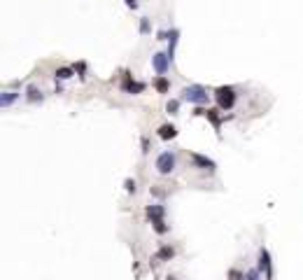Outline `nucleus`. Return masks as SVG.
Wrapping results in <instances>:
<instances>
[{"label":"nucleus","mask_w":303,"mask_h":280,"mask_svg":"<svg viewBox=\"0 0 303 280\" xmlns=\"http://www.w3.org/2000/svg\"><path fill=\"white\" fill-rule=\"evenodd\" d=\"M210 96L212 94H208V89H205L203 84H189V87L182 89L180 101L189 103V105H208Z\"/></svg>","instance_id":"1"},{"label":"nucleus","mask_w":303,"mask_h":280,"mask_svg":"<svg viewBox=\"0 0 303 280\" xmlns=\"http://www.w3.org/2000/svg\"><path fill=\"white\" fill-rule=\"evenodd\" d=\"M145 212H147V219L152 222V229H154L159 236H166V233L170 231V226L166 224V208L163 205H159V203H152V205H147L145 208Z\"/></svg>","instance_id":"2"},{"label":"nucleus","mask_w":303,"mask_h":280,"mask_svg":"<svg viewBox=\"0 0 303 280\" xmlns=\"http://www.w3.org/2000/svg\"><path fill=\"white\" fill-rule=\"evenodd\" d=\"M212 96H215L217 108H219V110H233V108H236V101H238L236 87L222 84V87H217V89L212 91Z\"/></svg>","instance_id":"3"},{"label":"nucleus","mask_w":303,"mask_h":280,"mask_svg":"<svg viewBox=\"0 0 303 280\" xmlns=\"http://www.w3.org/2000/svg\"><path fill=\"white\" fill-rule=\"evenodd\" d=\"M175 166H177V157H175V152H161L159 157H156V171H159V175H170V173L175 171Z\"/></svg>","instance_id":"4"},{"label":"nucleus","mask_w":303,"mask_h":280,"mask_svg":"<svg viewBox=\"0 0 303 280\" xmlns=\"http://www.w3.org/2000/svg\"><path fill=\"white\" fill-rule=\"evenodd\" d=\"M194 115H198V117H205L210 124H212V129L219 133V129H222V122H224V117H222V110L219 108H203V105H196V110H194Z\"/></svg>","instance_id":"5"},{"label":"nucleus","mask_w":303,"mask_h":280,"mask_svg":"<svg viewBox=\"0 0 303 280\" xmlns=\"http://www.w3.org/2000/svg\"><path fill=\"white\" fill-rule=\"evenodd\" d=\"M173 66V59L168 56V52H154L152 54V68H154L156 75H166Z\"/></svg>","instance_id":"6"},{"label":"nucleus","mask_w":303,"mask_h":280,"mask_svg":"<svg viewBox=\"0 0 303 280\" xmlns=\"http://www.w3.org/2000/svg\"><path fill=\"white\" fill-rule=\"evenodd\" d=\"M121 89L126 91V94H133V96H138V94H142V91L147 89V84L145 82H138V80H133V75L131 73H124V82H121Z\"/></svg>","instance_id":"7"},{"label":"nucleus","mask_w":303,"mask_h":280,"mask_svg":"<svg viewBox=\"0 0 303 280\" xmlns=\"http://www.w3.org/2000/svg\"><path fill=\"white\" fill-rule=\"evenodd\" d=\"M259 271H263V275H266V280H273V261H270V252L266 250V247H261L259 250Z\"/></svg>","instance_id":"8"},{"label":"nucleus","mask_w":303,"mask_h":280,"mask_svg":"<svg viewBox=\"0 0 303 280\" xmlns=\"http://www.w3.org/2000/svg\"><path fill=\"white\" fill-rule=\"evenodd\" d=\"M191 164H194V168H201V171H215L217 164H215V159H210L205 157V154H198V152H194L191 154Z\"/></svg>","instance_id":"9"},{"label":"nucleus","mask_w":303,"mask_h":280,"mask_svg":"<svg viewBox=\"0 0 303 280\" xmlns=\"http://www.w3.org/2000/svg\"><path fill=\"white\" fill-rule=\"evenodd\" d=\"M156 136L161 138V140H175L177 138V126L175 124H161L159 131H156Z\"/></svg>","instance_id":"10"},{"label":"nucleus","mask_w":303,"mask_h":280,"mask_svg":"<svg viewBox=\"0 0 303 280\" xmlns=\"http://www.w3.org/2000/svg\"><path fill=\"white\" fill-rule=\"evenodd\" d=\"M19 98H21L19 91L7 89V91H3V94H0V105H3V108H12V105L19 101Z\"/></svg>","instance_id":"11"},{"label":"nucleus","mask_w":303,"mask_h":280,"mask_svg":"<svg viewBox=\"0 0 303 280\" xmlns=\"http://www.w3.org/2000/svg\"><path fill=\"white\" fill-rule=\"evenodd\" d=\"M26 101L28 103H42L45 101V94H42V89L38 87V84H28L26 87Z\"/></svg>","instance_id":"12"},{"label":"nucleus","mask_w":303,"mask_h":280,"mask_svg":"<svg viewBox=\"0 0 303 280\" xmlns=\"http://www.w3.org/2000/svg\"><path fill=\"white\" fill-rule=\"evenodd\" d=\"M175 257V247L173 245H161L154 254V261H170Z\"/></svg>","instance_id":"13"},{"label":"nucleus","mask_w":303,"mask_h":280,"mask_svg":"<svg viewBox=\"0 0 303 280\" xmlns=\"http://www.w3.org/2000/svg\"><path fill=\"white\" fill-rule=\"evenodd\" d=\"M177 42H180V31H177V28H170V33H168V56L173 59V61H175Z\"/></svg>","instance_id":"14"},{"label":"nucleus","mask_w":303,"mask_h":280,"mask_svg":"<svg viewBox=\"0 0 303 280\" xmlns=\"http://www.w3.org/2000/svg\"><path fill=\"white\" fill-rule=\"evenodd\" d=\"M154 89L159 91V94H168L170 91V82H168V77L166 75H159L154 80Z\"/></svg>","instance_id":"15"},{"label":"nucleus","mask_w":303,"mask_h":280,"mask_svg":"<svg viewBox=\"0 0 303 280\" xmlns=\"http://www.w3.org/2000/svg\"><path fill=\"white\" fill-rule=\"evenodd\" d=\"M180 98H170L168 103H166V112H168L170 117H175V115H180Z\"/></svg>","instance_id":"16"},{"label":"nucleus","mask_w":303,"mask_h":280,"mask_svg":"<svg viewBox=\"0 0 303 280\" xmlns=\"http://www.w3.org/2000/svg\"><path fill=\"white\" fill-rule=\"evenodd\" d=\"M138 31H140V35L152 33V21H149V17H140V26H138Z\"/></svg>","instance_id":"17"},{"label":"nucleus","mask_w":303,"mask_h":280,"mask_svg":"<svg viewBox=\"0 0 303 280\" xmlns=\"http://www.w3.org/2000/svg\"><path fill=\"white\" fill-rule=\"evenodd\" d=\"M73 73H75V68H68V66H63V68L56 70V80H61V82H63V80H70V77H73Z\"/></svg>","instance_id":"18"},{"label":"nucleus","mask_w":303,"mask_h":280,"mask_svg":"<svg viewBox=\"0 0 303 280\" xmlns=\"http://www.w3.org/2000/svg\"><path fill=\"white\" fill-rule=\"evenodd\" d=\"M245 280H261V271L259 268H249V271H245Z\"/></svg>","instance_id":"19"},{"label":"nucleus","mask_w":303,"mask_h":280,"mask_svg":"<svg viewBox=\"0 0 303 280\" xmlns=\"http://www.w3.org/2000/svg\"><path fill=\"white\" fill-rule=\"evenodd\" d=\"M124 189H126L128 194H135V191H138V185H135V180H131V178L124 180Z\"/></svg>","instance_id":"20"},{"label":"nucleus","mask_w":303,"mask_h":280,"mask_svg":"<svg viewBox=\"0 0 303 280\" xmlns=\"http://www.w3.org/2000/svg\"><path fill=\"white\" fill-rule=\"evenodd\" d=\"M229 280H245V273L238 271V268H231L229 271Z\"/></svg>","instance_id":"21"},{"label":"nucleus","mask_w":303,"mask_h":280,"mask_svg":"<svg viewBox=\"0 0 303 280\" xmlns=\"http://www.w3.org/2000/svg\"><path fill=\"white\" fill-rule=\"evenodd\" d=\"M73 68H75V73H80V77H84V73H87V63L80 61V63H75Z\"/></svg>","instance_id":"22"},{"label":"nucleus","mask_w":303,"mask_h":280,"mask_svg":"<svg viewBox=\"0 0 303 280\" xmlns=\"http://www.w3.org/2000/svg\"><path fill=\"white\" fill-rule=\"evenodd\" d=\"M168 33L170 31H159V33H156V40H168Z\"/></svg>","instance_id":"23"},{"label":"nucleus","mask_w":303,"mask_h":280,"mask_svg":"<svg viewBox=\"0 0 303 280\" xmlns=\"http://www.w3.org/2000/svg\"><path fill=\"white\" fill-rule=\"evenodd\" d=\"M142 154H149V140L142 138Z\"/></svg>","instance_id":"24"},{"label":"nucleus","mask_w":303,"mask_h":280,"mask_svg":"<svg viewBox=\"0 0 303 280\" xmlns=\"http://www.w3.org/2000/svg\"><path fill=\"white\" fill-rule=\"evenodd\" d=\"M128 10H138V0H124Z\"/></svg>","instance_id":"25"},{"label":"nucleus","mask_w":303,"mask_h":280,"mask_svg":"<svg viewBox=\"0 0 303 280\" xmlns=\"http://www.w3.org/2000/svg\"><path fill=\"white\" fill-rule=\"evenodd\" d=\"M166 280H177V278H175V275H168V278H166Z\"/></svg>","instance_id":"26"}]
</instances>
